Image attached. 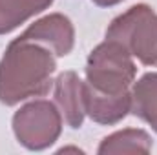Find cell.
I'll list each match as a JSON object with an SVG mask.
<instances>
[{
  "label": "cell",
  "mask_w": 157,
  "mask_h": 155,
  "mask_svg": "<svg viewBox=\"0 0 157 155\" xmlns=\"http://www.w3.org/2000/svg\"><path fill=\"white\" fill-rule=\"evenodd\" d=\"M152 150V139L144 130L126 128L112 133L110 137L102 139L99 146V153H148Z\"/></svg>",
  "instance_id": "10"
},
{
  "label": "cell",
  "mask_w": 157,
  "mask_h": 155,
  "mask_svg": "<svg viewBox=\"0 0 157 155\" xmlns=\"http://www.w3.org/2000/svg\"><path fill=\"white\" fill-rule=\"evenodd\" d=\"M93 4H97V6H101V7H110V6H115L119 2H122V0H91Z\"/></svg>",
  "instance_id": "11"
},
{
  "label": "cell",
  "mask_w": 157,
  "mask_h": 155,
  "mask_svg": "<svg viewBox=\"0 0 157 155\" xmlns=\"http://www.w3.org/2000/svg\"><path fill=\"white\" fill-rule=\"evenodd\" d=\"M55 53L39 42L15 39L0 60V102L15 106L51 89Z\"/></svg>",
  "instance_id": "1"
},
{
  "label": "cell",
  "mask_w": 157,
  "mask_h": 155,
  "mask_svg": "<svg viewBox=\"0 0 157 155\" xmlns=\"http://www.w3.org/2000/svg\"><path fill=\"white\" fill-rule=\"evenodd\" d=\"M55 104L70 128L84 122V82L75 71H64L55 80Z\"/></svg>",
  "instance_id": "7"
},
{
  "label": "cell",
  "mask_w": 157,
  "mask_h": 155,
  "mask_svg": "<svg viewBox=\"0 0 157 155\" xmlns=\"http://www.w3.org/2000/svg\"><path fill=\"white\" fill-rule=\"evenodd\" d=\"M20 39L39 42L42 46H46L48 49L55 53V57H66L73 49L75 29L68 17L60 13H53V15H48L37 20L35 24H31L20 35Z\"/></svg>",
  "instance_id": "5"
},
{
  "label": "cell",
  "mask_w": 157,
  "mask_h": 155,
  "mask_svg": "<svg viewBox=\"0 0 157 155\" xmlns=\"http://www.w3.org/2000/svg\"><path fill=\"white\" fill-rule=\"evenodd\" d=\"M106 39L121 44L144 66L157 68V13L146 4L132 6L112 20Z\"/></svg>",
  "instance_id": "2"
},
{
  "label": "cell",
  "mask_w": 157,
  "mask_h": 155,
  "mask_svg": "<svg viewBox=\"0 0 157 155\" xmlns=\"http://www.w3.org/2000/svg\"><path fill=\"white\" fill-rule=\"evenodd\" d=\"M62 131V115L49 100H33L13 115V133L28 150L49 148Z\"/></svg>",
  "instance_id": "4"
},
{
  "label": "cell",
  "mask_w": 157,
  "mask_h": 155,
  "mask_svg": "<svg viewBox=\"0 0 157 155\" xmlns=\"http://www.w3.org/2000/svg\"><path fill=\"white\" fill-rule=\"evenodd\" d=\"M135 73L133 57L121 44L108 39L99 44L86 60V82L101 93H126Z\"/></svg>",
  "instance_id": "3"
},
{
  "label": "cell",
  "mask_w": 157,
  "mask_h": 155,
  "mask_svg": "<svg viewBox=\"0 0 157 155\" xmlns=\"http://www.w3.org/2000/svg\"><path fill=\"white\" fill-rule=\"evenodd\" d=\"M130 112L150 124L157 133V71L143 75L133 84Z\"/></svg>",
  "instance_id": "8"
},
{
  "label": "cell",
  "mask_w": 157,
  "mask_h": 155,
  "mask_svg": "<svg viewBox=\"0 0 157 155\" xmlns=\"http://www.w3.org/2000/svg\"><path fill=\"white\" fill-rule=\"evenodd\" d=\"M51 4L53 0H0V35L11 33Z\"/></svg>",
  "instance_id": "9"
},
{
  "label": "cell",
  "mask_w": 157,
  "mask_h": 155,
  "mask_svg": "<svg viewBox=\"0 0 157 155\" xmlns=\"http://www.w3.org/2000/svg\"><path fill=\"white\" fill-rule=\"evenodd\" d=\"M132 108V91L108 95L93 89L88 82H84V112L93 122L99 124H117L128 115Z\"/></svg>",
  "instance_id": "6"
}]
</instances>
